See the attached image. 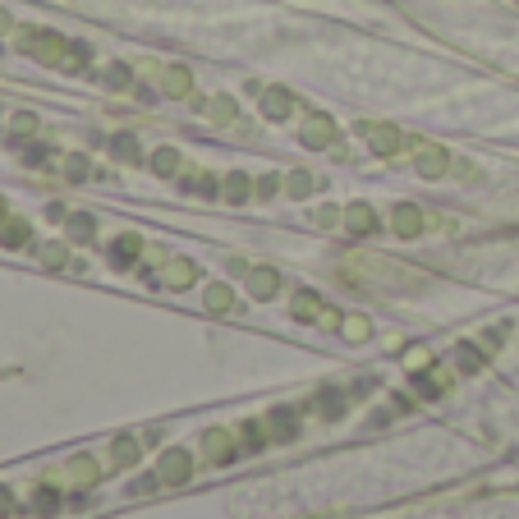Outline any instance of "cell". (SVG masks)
I'll list each match as a JSON object with an SVG mask.
<instances>
[{"label": "cell", "mask_w": 519, "mask_h": 519, "mask_svg": "<svg viewBox=\"0 0 519 519\" xmlns=\"http://www.w3.org/2000/svg\"><path fill=\"white\" fill-rule=\"evenodd\" d=\"M147 166H152V175H166V180H171V175H180L184 162H180V152H175V147H156Z\"/></svg>", "instance_id": "obj_18"}, {"label": "cell", "mask_w": 519, "mask_h": 519, "mask_svg": "<svg viewBox=\"0 0 519 519\" xmlns=\"http://www.w3.org/2000/svg\"><path fill=\"white\" fill-rule=\"evenodd\" d=\"M286 193L290 198H308V193H317V180L308 171H295V175H286Z\"/></svg>", "instance_id": "obj_26"}, {"label": "cell", "mask_w": 519, "mask_h": 519, "mask_svg": "<svg viewBox=\"0 0 519 519\" xmlns=\"http://www.w3.org/2000/svg\"><path fill=\"white\" fill-rule=\"evenodd\" d=\"M156 483H162V478H152V473H147V478H138V483H134V492H152Z\"/></svg>", "instance_id": "obj_36"}, {"label": "cell", "mask_w": 519, "mask_h": 519, "mask_svg": "<svg viewBox=\"0 0 519 519\" xmlns=\"http://www.w3.org/2000/svg\"><path fill=\"white\" fill-rule=\"evenodd\" d=\"M184 189H189V193H203V198H221V180H212V175H203V171L189 175Z\"/></svg>", "instance_id": "obj_25"}, {"label": "cell", "mask_w": 519, "mask_h": 519, "mask_svg": "<svg viewBox=\"0 0 519 519\" xmlns=\"http://www.w3.org/2000/svg\"><path fill=\"white\" fill-rule=\"evenodd\" d=\"M299 138H303V147H331L336 143V125H331V115H322V110H312L308 119H303V129H299Z\"/></svg>", "instance_id": "obj_4"}, {"label": "cell", "mask_w": 519, "mask_h": 519, "mask_svg": "<svg viewBox=\"0 0 519 519\" xmlns=\"http://www.w3.org/2000/svg\"><path fill=\"white\" fill-rule=\"evenodd\" d=\"M138 253H143V239H138V234H115V239H110V267H115V271L134 267Z\"/></svg>", "instance_id": "obj_7"}, {"label": "cell", "mask_w": 519, "mask_h": 519, "mask_svg": "<svg viewBox=\"0 0 519 519\" xmlns=\"http://www.w3.org/2000/svg\"><path fill=\"white\" fill-rule=\"evenodd\" d=\"M455 354H460V373H478V368L488 364V354L478 349V345H460Z\"/></svg>", "instance_id": "obj_29"}, {"label": "cell", "mask_w": 519, "mask_h": 519, "mask_svg": "<svg viewBox=\"0 0 519 519\" xmlns=\"http://www.w3.org/2000/svg\"><path fill=\"white\" fill-rule=\"evenodd\" d=\"M340 336H345L349 345H364V340L373 336V322H368V317H345V322H340Z\"/></svg>", "instance_id": "obj_21"}, {"label": "cell", "mask_w": 519, "mask_h": 519, "mask_svg": "<svg viewBox=\"0 0 519 519\" xmlns=\"http://www.w3.org/2000/svg\"><path fill=\"white\" fill-rule=\"evenodd\" d=\"M207 308H212V312H230V308H234V290L221 286V281L207 286Z\"/></svg>", "instance_id": "obj_27"}, {"label": "cell", "mask_w": 519, "mask_h": 519, "mask_svg": "<svg viewBox=\"0 0 519 519\" xmlns=\"http://www.w3.org/2000/svg\"><path fill=\"white\" fill-rule=\"evenodd\" d=\"M249 290H253V299H276V290H281L276 267H253L249 271Z\"/></svg>", "instance_id": "obj_10"}, {"label": "cell", "mask_w": 519, "mask_h": 519, "mask_svg": "<svg viewBox=\"0 0 519 519\" xmlns=\"http://www.w3.org/2000/svg\"><path fill=\"white\" fill-rule=\"evenodd\" d=\"M423 225H427V221H423V212H418L414 203H395V207H391V230L400 234V239H418Z\"/></svg>", "instance_id": "obj_5"}, {"label": "cell", "mask_w": 519, "mask_h": 519, "mask_svg": "<svg viewBox=\"0 0 519 519\" xmlns=\"http://www.w3.org/2000/svg\"><path fill=\"white\" fill-rule=\"evenodd\" d=\"M162 92H166V97H189V92H193V74H189L184 65H171V69L162 74Z\"/></svg>", "instance_id": "obj_12"}, {"label": "cell", "mask_w": 519, "mask_h": 519, "mask_svg": "<svg viewBox=\"0 0 519 519\" xmlns=\"http://www.w3.org/2000/svg\"><path fill=\"white\" fill-rule=\"evenodd\" d=\"M427 364H432V358H427V349H418V345H414V349H409V368H414V373H423Z\"/></svg>", "instance_id": "obj_35"}, {"label": "cell", "mask_w": 519, "mask_h": 519, "mask_svg": "<svg viewBox=\"0 0 519 519\" xmlns=\"http://www.w3.org/2000/svg\"><path fill=\"white\" fill-rule=\"evenodd\" d=\"M221 198H225V203H249V198H253V180L249 175H225L221 180Z\"/></svg>", "instance_id": "obj_15"}, {"label": "cell", "mask_w": 519, "mask_h": 519, "mask_svg": "<svg viewBox=\"0 0 519 519\" xmlns=\"http://www.w3.org/2000/svg\"><path fill=\"white\" fill-rule=\"evenodd\" d=\"M189 473H193V455L189 451H166L162 455V483H189Z\"/></svg>", "instance_id": "obj_8"}, {"label": "cell", "mask_w": 519, "mask_h": 519, "mask_svg": "<svg viewBox=\"0 0 519 519\" xmlns=\"http://www.w3.org/2000/svg\"><path fill=\"white\" fill-rule=\"evenodd\" d=\"M106 88H110V92H125V88H134V74H129V65H110V69H106Z\"/></svg>", "instance_id": "obj_30"}, {"label": "cell", "mask_w": 519, "mask_h": 519, "mask_svg": "<svg viewBox=\"0 0 519 519\" xmlns=\"http://www.w3.org/2000/svg\"><path fill=\"white\" fill-rule=\"evenodd\" d=\"M345 230L364 239V234H377L382 221H377V212H373L368 203H349V207H345Z\"/></svg>", "instance_id": "obj_6"}, {"label": "cell", "mask_w": 519, "mask_h": 519, "mask_svg": "<svg viewBox=\"0 0 519 519\" xmlns=\"http://www.w3.org/2000/svg\"><path fill=\"white\" fill-rule=\"evenodd\" d=\"M354 134L364 138L377 156H395V152L405 147V134L395 129V125H377V119H358V129H354Z\"/></svg>", "instance_id": "obj_1"}, {"label": "cell", "mask_w": 519, "mask_h": 519, "mask_svg": "<svg viewBox=\"0 0 519 519\" xmlns=\"http://www.w3.org/2000/svg\"><path fill=\"white\" fill-rule=\"evenodd\" d=\"M414 171H418L423 180H442V175L451 171V152H446V147H432V143H418Z\"/></svg>", "instance_id": "obj_2"}, {"label": "cell", "mask_w": 519, "mask_h": 519, "mask_svg": "<svg viewBox=\"0 0 519 519\" xmlns=\"http://www.w3.org/2000/svg\"><path fill=\"white\" fill-rule=\"evenodd\" d=\"M262 432H267L262 423H244V446H249V451H262V446H267Z\"/></svg>", "instance_id": "obj_32"}, {"label": "cell", "mask_w": 519, "mask_h": 519, "mask_svg": "<svg viewBox=\"0 0 519 519\" xmlns=\"http://www.w3.org/2000/svg\"><path fill=\"white\" fill-rule=\"evenodd\" d=\"M322 299H317L312 290H299L295 295V303H290V312H295V322H317V317H322Z\"/></svg>", "instance_id": "obj_14"}, {"label": "cell", "mask_w": 519, "mask_h": 519, "mask_svg": "<svg viewBox=\"0 0 519 519\" xmlns=\"http://www.w3.org/2000/svg\"><path fill=\"white\" fill-rule=\"evenodd\" d=\"M203 455H207L212 464L234 460V436H230V432H207V436H203Z\"/></svg>", "instance_id": "obj_11"}, {"label": "cell", "mask_w": 519, "mask_h": 519, "mask_svg": "<svg viewBox=\"0 0 519 519\" xmlns=\"http://www.w3.org/2000/svg\"><path fill=\"white\" fill-rule=\"evenodd\" d=\"M32 258L42 262L47 271H60V267H69V249H65V244H56V239H51V244H37V249H32Z\"/></svg>", "instance_id": "obj_17"}, {"label": "cell", "mask_w": 519, "mask_h": 519, "mask_svg": "<svg viewBox=\"0 0 519 519\" xmlns=\"http://www.w3.org/2000/svg\"><path fill=\"white\" fill-rule=\"evenodd\" d=\"M32 134H37V115H32V110H10V138L23 143V138H32Z\"/></svg>", "instance_id": "obj_20"}, {"label": "cell", "mask_w": 519, "mask_h": 519, "mask_svg": "<svg viewBox=\"0 0 519 519\" xmlns=\"http://www.w3.org/2000/svg\"><path fill=\"white\" fill-rule=\"evenodd\" d=\"M198 281V267L189 258H162V276H156V286L166 290H189Z\"/></svg>", "instance_id": "obj_3"}, {"label": "cell", "mask_w": 519, "mask_h": 519, "mask_svg": "<svg viewBox=\"0 0 519 519\" xmlns=\"http://www.w3.org/2000/svg\"><path fill=\"white\" fill-rule=\"evenodd\" d=\"M317 409H322V418H340L345 414V391H322L317 395Z\"/></svg>", "instance_id": "obj_28"}, {"label": "cell", "mask_w": 519, "mask_h": 519, "mask_svg": "<svg viewBox=\"0 0 519 519\" xmlns=\"http://www.w3.org/2000/svg\"><path fill=\"white\" fill-rule=\"evenodd\" d=\"M65 225H69V239H74V244H92V234H97V221H92L88 212H74Z\"/></svg>", "instance_id": "obj_19"}, {"label": "cell", "mask_w": 519, "mask_h": 519, "mask_svg": "<svg viewBox=\"0 0 519 519\" xmlns=\"http://www.w3.org/2000/svg\"><path fill=\"white\" fill-rule=\"evenodd\" d=\"M65 175H69L74 184H78V180H88V175H92V162H88V156H84V152H74V156H69V162H65Z\"/></svg>", "instance_id": "obj_31"}, {"label": "cell", "mask_w": 519, "mask_h": 519, "mask_svg": "<svg viewBox=\"0 0 519 519\" xmlns=\"http://www.w3.org/2000/svg\"><path fill=\"white\" fill-rule=\"evenodd\" d=\"M138 460V442L134 436H115L110 442V464H134Z\"/></svg>", "instance_id": "obj_23"}, {"label": "cell", "mask_w": 519, "mask_h": 519, "mask_svg": "<svg viewBox=\"0 0 519 519\" xmlns=\"http://www.w3.org/2000/svg\"><path fill=\"white\" fill-rule=\"evenodd\" d=\"M312 221H317V225H327V230H331V225H345V207H317Z\"/></svg>", "instance_id": "obj_33"}, {"label": "cell", "mask_w": 519, "mask_h": 519, "mask_svg": "<svg viewBox=\"0 0 519 519\" xmlns=\"http://www.w3.org/2000/svg\"><path fill=\"white\" fill-rule=\"evenodd\" d=\"M110 152L119 156V162H143V152H138V138H134V134H115V138H110Z\"/></svg>", "instance_id": "obj_22"}, {"label": "cell", "mask_w": 519, "mask_h": 519, "mask_svg": "<svg viewBox=\"0 0 519 519\" xmlns=\"http://www.w3.org/2000/svg\"><path fill=\"white\" fill-rule=\"evenodd\" d=\"M262 115L281 125V119H290V115H295V97H290L286 88H262Z\"/></svg>", "instance_id": "obj_9"}, {"label": "cell", "mask_w": 519, "mask_h": 519, "mask_svg": "<svg viewBox=\"0 0 519 519\" xmlns=\"http://www.w3.org/2000/svg\"><path fill=\"white\" fill-rule=\"evenodd\" d=\"M207 115L216 119V125H230V119L239 115V106H234V97H225V92H221V97H212V101H207Z\"/></svg>", "instance_id": "obj_24"}, {"label": "cell", "mask_w": 519, "mask_h": 519, "mask_svg": "<svg viewBox=\"0 0 519 519\" xmlns=\"http://www.w3.org/2000/svg\"><path fill=\"white\" fill-rule=\"evenodd\" d=\"M281 184H286V180H276V175H262V180L253 184V193H258V198H276V193H281Z\"/></svg>", "instance_id": "obj_34"}, {"label": "cell", "mask_w": 519, "mask_h": 519, "mask_svg": "<svg viewBox=\"0 0 519 519\" xmlns=\"http://www.w3.org/2000/svg\"><path fill=\"white\" fill-rule=\"evenodd\" d=\"M28 506H32V515L51 519V515L60 510V492H56L51 483H37V488H32V497H28Z\"/></svg>", "instance_id": "obj_13"}, {"label": "cell", "mask_w": 519, "mask_h": 519, "mask_svg": "<svg viewBox=\"0 0 519 519\" xmlns=\"http://www.w3.org/2000/svg\"><path fill=\"white\" fill-rule=\"evenodd\" d=\"M69 483H74V492H88V488L97 483V464H92L88 455H74V464H69Z\"/></svg>", "instance_id": "obj_16"}]
</instances>
